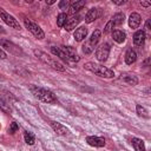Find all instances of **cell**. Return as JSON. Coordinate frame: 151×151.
<instances>
[{
    "label": "cell",
    "mask_w": 151,
    "mask_h": 151,
    "mask_svg": "<svg viewBox=\"0 0 151 151\" xmlns=\"http://www.w3.org/2000/svg\"><path fill=\"white\" fill-rule=\"evenodd\" d=\"M87 35V28L86 27H79L74 31L73 33V37L77 41H83Z\"/></svg>",
    "instance_id": "e0dca14e"
},
{
    "label": "cell",
    "mask_w": 151,
    "mask_h": 151,
    "mask_svg": "<svg viewBox=\"0 0 151 151\" xmlns=\"http://www.w3.org/2000/svg\"><path fill=\"white\" fill-rule=\"evenodd\" d=\"M50 125H51V127L54 130V132H55L57 134L65 136V134L68 133V130H67L63 124H60V123H58V122H53V120H51V122H50Z\"/></svg>",
    "instance_id": "4fadbf2b"
},
{
    "label": "cell",
    "mask_w": 151,
    "mask_h": 151,
    "mask_svg": "<svg viewBox=\"0 0 151 151\" xmlns=\"http://www.w3.org/2000/svg\"><path fill=\"white\" fill-rule=\"evenodd\" d=\"M100 15H101V9H100L99 7H93V8H91V9L87 12V14L85 15V21H86L87 24H91V22H93L94 20H97Z\"/></svg>",
    "instance_id": "30bf717a"
},
{
    "label": "cell",
    "mask_w": 151,
    "mask_h": 151,
    "mask_svg": "<svg viewBox=\"0 0 151 151\" xmlns=\"http://www.w3.org/2000/svg\"><path fill=\"white\" fill-rule=\"evenodd\" d=\"M136 59H137V53L132 48H129L126 51V53H125V63L127 65H131V64H133L136 61Z\"/></svg>",
    "instance_id": "d6986e66"
},
{
    "label": "cell",
    "mask_w": 151,
    "mask_h": 151,
    "mask_svg": "<svg viewBox=\"0 0 151 151\" xmlns=\"http://www.w3.org/2000/svg\"><path fill=\"white\" fill-rule=\"evenodd\" d=\"M51 52H52L54 55L59 57L61 60H64V61H66V63H67V58H66V54L64 53V51H63L60 47H57V46H52V47H51Z\"/></svg>",
    "instance_id": "7402d4cb"
},
{
    "label": "cell",
    "mask_w": 151,
    "mask_h": 151,
    "mask_svg": "<svg viewBox=\"0 0 151 151\" xmlns=\"http://www.w3.org/2000/svg\"><path fill=\"white\" fill-rule=\"evenodd\" d=\"M24 25H25V27L35 37V38H38V39H42L44 37H45V33H44V31L40 28V26L38 25V24H35V22H33L32 20H29V19H24Z\"/></svg>",
    "instance_id": "5b68a950"
},
{
    "label": "cell",
    "mask_w": 151,
    "mask_h": 151,
    "mask_svg": "<svg viewBox=\"0 0 151 151\" xmlns=\"http://www.w3.org/2000/svg\"><path fill=\"white\" fill-rule=\"evenodd\" d=\"M24 138H25L26 144H28V145H33L34 142H35L34 134H33L32 132H29V131H25V132H24Z\"/></svg>",
    "instance_id": "cb8c5ba5"
},
{
    "label": "cell",
    "mask_w": 151,
    "mask_h": 151,
    "mask_svg": "<svg viewBox=\"0 0 151 151\" xmlns=\"http://www.w3.org/2000/svg\"><path fill=\"white\" fill-rule=\"evenodd\" d=\"M0 110H1V111H4V112H5V113H7V114H9V113L12 112V109H11L9 104H8L6 100L1 99V98H0Z\"/></svg>",
    "instance_id": "484cf974"
},
{
    "label": "cell",
    "mask_w": 151,
    "mask_h": 151,
    "mask_svg": "<svg viewBox=\"0 0 151 151\" xmlns=\"http://www.w3.org/2000/svg\"><path fill=\"white\" fill-rule=\"evenodd\" d=\"M66 21H67V14L66 13H60L57 17V25L59 27H64V25L66 24Z\"/></svg>",
    "instance_id": "4316f807"
},
{
    "label": "cell",
    "mask_w": 151,
    "mask_h": 151,
    "mask_svg": "<svg viewBox=\"0 0 151 151\" xmlns=\"http://www.w3.org/2000/svg\"><path fill=\"white\" fill-rule=\"evenodd\" d=\"M113 4H116V5H124L125 1H124V0H123V1H113Z\"/></svg>",
    "instance_id": "836d02e7"
},
{
    "label": "cell",
    "mask_w": 151,
    "mask_h": 151,
    "mask_svg": "<svg viewBox=\"0 0 151 151\" xmlns=\"http://www.w3.org/2000/svg\"><path fill=\"white\" fill-rule=\"evenodd\" d=\"M85 5H86V2H85L84 0L76 1V2H74V4H72V5H71V7H70V14H74V13H77V12H78V11H80Z\"/></svg>",
    "instance_id": "44dd1931"
},
{
    "label": "cell",
    "mask_w": 151,
    "mask_h": 151,
    "mask_svg": "<svg viewBox=\"0 0 151 151\" xmlns=\"http://www.w3.org/2000/svg\"><path fill=\"white\" fill-rule=\"evenodd\" d=\"M84 68L99 76V77H103V78H112L114 76V72L103 65H99V64H94V63H86L84 65Z\"/></svg>",
    "instance_id": "6da1fadb"
},
{
    "label": "cell",
    "mask_w": 151,
    "mask_h": 151,
    "mask_svg": "<svg viewBox=\"0 0 151 151\" xmlns=\"http://www.w3.org/2000/svg\"><path fill=\"white\" fill-rule=\"evenodd\" d=\"M80 20H81V17H80L79 14H77V15H73L72 18L67 19L66 24L64 25L65 29H66V31H72V29H73V28H76V26H77V25L80 22Z\"/></svg>",
    "instance_id": "7c38bea8"
},
{
    "label": "cell",
    "mask_w": 151,
    "mask_h": 151,
    "mask_svg": "<svg viewBox=\"0 0 151 151\" xmlns=\"http://www.w3.org/2000/svg\"><path fill=\"white\" fill-rule=\"evenodd\" d=\"M99 39H100V31H99V29H96V31L92 33V35L90 37V39L83 45V52H84L85 54L92 53L93 50H94V47L97 46Z\"/></svg>",
    "instance_id": "277c9868"
},
{
    "label": "cell",
    "mask_w": 151,
    "mask_h": 151,
    "mask_svg": "<svg viewBox=\"0 0 151 151\" xmlns=\"http://www.w3.org/2000/svg\"><path fill=\"white\" fill-rule=\"evenodd\" d=\"M33 52H34V55H35L37 58H39L42 63L47 64V65L51 66L52 68H54V70H57V71H60V72L65 71V67H64L60 63H58L57 60H54L53 58H51L50 55H47L45 52H42V51H40V50H34Z\"/></svg>",
    "instance_id": "3957f363"
},
{
    "label": "cell",
    "mask_w": 151,
    "mask_h": 151,
    "mask_svg": "<svg viewBox=\"0 0 151 151\" xmlns=\"http://www.w3.org/2000/svg\"><path fill=\"white\" fill-rule=\"evenodd\" d=\"M18 129H19L18 124H17L15 122H13V123H11V125H9L8 132H9V133H14V132H17V131H18Z\"/></svg>",
    "instance_id": "f1b7e54d"
},
{
    "label": "cell",
    "mask_w": 151,
    "mask_h": 151,
    "mask_svg": "<svg viewBox=\"0 0 151 151\" xmlns=\"http://www.w3.org/2000/svg\"><path fill=\"white\" fill-rule=\"evenodd\" d=\"M7 55H6V52L0 47V59H5Z\"/></svg>",
    "instance_id": "4dcf8cb0"
},
{
    "label": "cell",
    "mask_w": 151,
    "mask_h": 151,
    "mask_svg": "<svg viewBox=\"0 0 151 151\" xmlns=\"http://www.w3.org/2000/svg\"><path fill=\"white\" fill-rule=\"evenodd\" d=\"M112 38H113V40H114L116 42L122 44V42L125 41L126 34H125L123 31H120V29H116V31H112Z\"/></svg>",
    "instance_id": "ac0fdd59"
},
{
    "label": "cell",
    "mask_w": 151,
    "mask_h": 151,
    "mask_svg": "<svg viewBox=\"0 0 151 151\" xmlns=\"http://www.w3.org/2000/svg\"><path fill=\"white\" fill-rule=\"evenodd\" d=\"M5 33H6V31H5V29H4V28L0 26V34H5Z\"/></svg>",
    "instance_id": "e575fe53"
},
{
    "label": "cell",
    "mask_w": 151,
    "mask_h": 151,
    "mask_svg": "<svg viewBox=\"0 0 151 151\" xmlns=\"http://www.w3.org/2000/svg\"><path fill=\"white\" fill-rule=\"evenodd\" d=\"M0 45H1L2 47H5L6 50H8V51H9L11 53H13V54L19 55V54H21V53H22L21 48H20L19 46H17L15 44H13L12 41H9V40H6V39H0Z\"/></svg>",
    "instance_id": "9c48e42d"
},
{
    "label": "cell",
    "mask_w": 151,
    "mask_h": 151,
    "mask_svg": "<svg viewBox=\"0 0 151 151\" xmlns=\"http://www.w3.org/2000/svg\"><path fill=\"white\" fill-rule=\"evenodd\" d=\"M140 5L144 6V7H149L150 6V2H146V1H140Z\"/></svg>",
    "instance_id": "1f68e13d"
},
{
    "label": "cell",
    "mask_w": 151,
    "mask_h": 151,
    "mask_svg": "<svg viewBox=\"0 0 151 151\" xmlns=\"http://www.w3.org/2000/svg\"><path fill=\"white\" fill-rule=\"evenodd\" d=\"M60 48H61V50L64 51V53L66 54L67 63L73 64V63L79 61V57H78V54H77V51H76L73 47H71V46H60Z\"/></svg>",
    "instance_id": "52a82bcc"
},
{
    "label": "cell",
    "mask_w": 151,
    "mask_h": 151,
    "mask_svg": "<svg viewBox=\"0 0 151 151\" xmlns=\"http://www.w3.org/2000/svg\"><path fill=\"white\" fill-rule=\"evenodd\" d=\"M145 27H146V29H147V31H150V29H151V27H150V20H147V21H146Z\"/></svg>",
    "instance_id": "d6a6232c"
},
{
    "label": "cell",
    "mask_w": 151,
    "mask_h": 151,
    "mask_svg": "<svg viewBox=\"0 0 151 151\" xmlns=\"http://www.w3.org/2000/svg\"><path fill=\"white\" fill-rule=\"evenodd\" d=\"M0 17H1V19L4 20V22L6 24V25H8L9 27H12V28H14V29H20V24H19V21L13 17V15H11L9 13H7L4 8H1L0 7Z\"/></svg>",
    "instance_id": "8992f818"
},
{
    "label": "cell",
    "mask_w": 151,
    "mask_h": 151,
    "mask_svg": "<svg viewBox=\"0 0 151 151\" xmlns=\"http://www.w3.org/2000/svg\"><path fill=\"white\" fill-rule=\"evenodd\" d=\"M145 42V32L144 31H137L133 35V44L136 46H143Z\"/></svg>",
    "instance_id": "2e32d148"
},
{
    "label": "cell",
    "mask_w": 151,
    "mask_h": 151,
    "mask_svg": "<svg viewBox=\"0 0 151 151\" xmlns=\"http://www.w3.org/2000/svg\"><path fill=\"white\" fill-rule=\"evenodd\" d=\"M110 54V46L109 44H101L97 50H96V58L99 61H105Z\"/></svg>",
    "instance_id": "ba28073f"
},
{
    "label": "cell",
    "mask_w": 151,
    "mask_h": 151,
    "mask_svg": "<svg viewBox=\"0 0 151 151\" xmlns=\"http://www.w3.org/2000/svg\"><path fill=\"white\" fill-rule=\"evenodd\" d=\"M140 19L142 18H140V15L138 13H136V12L131 13L130 17H129V26L131 28H137L139 26V24H140Z\"/></svg>",
    "instance_id": "9a60e30c"
},
{
    "label": "cell",
    "mask_w": 151,
    "mask_h": 151,
    "mask_svg": "<svg viewBox=\"0 0 151 151\" xmlns=\"http://www.w3.org/2000/svg\"><path fill=\"white\" fill-rule=\"evenodd\" d=\"M68 6H70V1H67V0H63V1L59 2V8L60 9H66Z\"/></svg>",
    "instance_id": "f546056e"
},
{
    "label": "cell",
    "mask_w": 151,
    "mask_h": 151,
    "mask_svg": "<svg viewBox=\"0 0 151 151\" xmlns=\"http://www.w3.org/2000/svg\"><path fill=\"white\" fill-rule=\"evenodd\" d=\"M46 4H48V5H52V4H54V1H48V2H46Z\"/></svg>",
    "instance_id": "d590c367"
},
{
    "label": "cell",
    "mask_w": 151,
    "mask_h": 151,
    "mask_svg": "<svg viewBox=\"0 0 151 151\" xmlns=\"http://www.w3.org/2000/svg\"><path fill=\"white\" fill-rule=\"evenodd\" d=\"M119 79L123 80L124 83L129 84V85H132V86H134V85L138 84L137 77L134 74H132V73H122L120 77H119Z\"/></svg>",
    "instance_id": "5bb4252c"
},
{
    "label": "cell",
    "mask_w": 151,
    "mask_h": 151,
    "mask_svg": "<svg viewBox=\"0 0 151 151\" xmlns=\"http://www.w3.org/2000/svg\"><path fill=\"white\" fill-rule=\"evenodd\" d=\"M132 145H133V149L134 151H146L145 150V145H144V142L139 138H132L131 140Z\"/></svg>",
    "instance_id": "ffe728a7"
},
{
    "label": "cell",
    "mask_w": 151,
    "mask_h": 151,
    "mask_svg": "<svg viewBox=\"0 0 151 151\" xmlns=\"http://www.w3.org/2000/svg\"><path fill=\"white\" fill-rule=\"evenodd\" d=\"M86 143L91 146H94V147H103L105 145V139L103 137L88 136V137H86Z\"/></svg>",
    "instance_id": "8fae6325"
},
{
    "label": "cell",
    "mask_w": 151,
    "mask_h": 151,
    "mask_svg": "<svg viewBox=\"0 0 151 151\" xmlns=\"http://www.w3.org/2000/svg\"><path fill=\"white\" fill-rule=\"evenodd\" d=\"M31 91L33 92V94H34L38 99H40V100H42V101H45V103L52 104V103H55V100H57L55 96H54L53 92H51L50 90H46V88H42V87L32 86V87H31Z\"/></svg>",
    "instance_id": "7a4b0ae2"
},
{
    "label": "cell",
    "mask_w": 151,
    "mask_h": 151,
    "mask_svg": "<svg viewBox=\"0 0 151 151\" xmlns=\"http://www.w3.org/2000/svg\"><path fill=\"white\" fill-rule=\"evenodd\" d=\"M124 20H125V15H124V13H116L114 15H113V18H112V22L114 24V26L116 25H122L123 22H124Z\"/></svg>",
    "instance_id": "603a6c76"
},
{
    "label": "cell",
    "mask_w": 151,
    "mask_h": 151,
    "mask_svg": "<svg viewBox=\"0 0 151 151\" xmlns=\"http://www.w3.org/2000/svg\"><path fill=\"white\" fill-rule=\"evenodd\" d=\"M136 111H137V113H138V116L139 117H143V118H149V112H147V110L144 107V106H142V105H137L136 106Z\"/></svg>",
    "instance_id": "d4e9b609"
},
{
    "label": "cell",
    "mask_w": 151,
    "mask_h": 151,
    "mask_svg": "<svg viewBox=\"0 0 151 151\" xmlns=\"http://www.w3.org/2000/svg\"><path fill=\"white\" fill-rule=\"evenodd\" d=\"M113 27H114V24L110 20L107 24H106V26H105V28H104V33L105 34H107V33H111L112 31H113Z\"/></svg>",
    "instance_id": "83f0119b"
}]
</instances>
